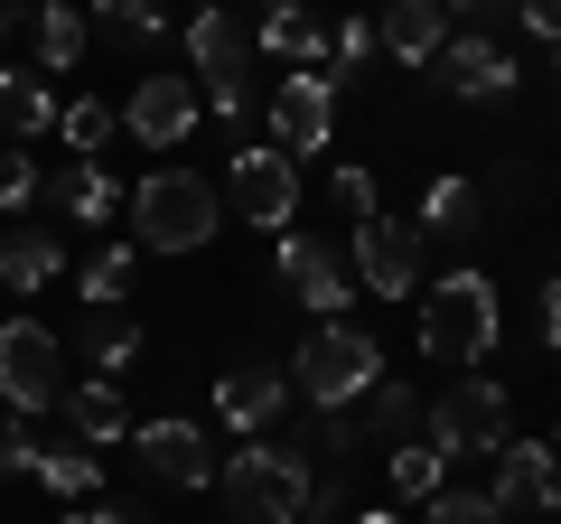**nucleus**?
Returning <instances> with one entry per match:
<instances>
[{
	"instance_id": "f257e3e1",
	"label": "nucleus",
	"mask_w": 561,
	"mask_h": 524,
	"mask_svg": "<svg viewBox=\"0 0 561 524\" xmlns=\"http://www.w3.org/2000/svg\"><path fill=\"white\" fill-rule=\"evenodd\" d=\"M309 487H319V449L309 441H253L216 468V505L225 524H300Z\"/></svg>"
},
{
	"instance_id": "f03ea898",
	"label": "nucleus",
	"mask_w": 561,
	"mask_h": 524,
	"mask_svg": "<svg viewBox=\"0 0 561 524\" xmlns=\"http://www.w3.org/2000/svg\"><path fill=\"white\" fill-rule=\"evenodd\" d=\"M496 328H505L496 282H486V272H440V282H431V300H421V356L468 375V365L496 356Z\"/></svg>"
},
{
	"instance_id": "7ed1b4c3",
	"label": "nucleus",
	"mask_w": 561,
	"mask_h": 524,
	"mask_svg": "<svg viewBox=\"0 0 561 524\" xmlns=\"http://www.w3.org/2000/svg\"><path fill=\"white\" fill-rule=\"evenodd\" d=\"M375 384H383V346L346 319H319L300 338V356H290V394H309L319 412H356Z\"/></svg>"
},
{
	"instance_id": "20e7f679",
	"label": "nucleus",
	"mask_w": 561,
	"mask_h": 524,
	"mask_svg": "<svg viewBox=\"0 0 561 524\" xmlns=\"http://www.w3.org/2000/svg\"><path fill=\"white\" fill-rule=\"evenodd\" d=\"M225 197L197 179V169H150V179L131 187V243L140 253H197L206 235H216Z\"/></svg>"
},
{
	"instance_id": "39448f33",
	"label": "nucleus",
	"mask_w": 561,
	"mask_h": 524,
	"mask_svg": "<svg viewBox=\"0 0 561 524\" xmlns=\"http://www.w3.org/2000/svg\"><path fill=\"white\" fill-rule=\"evenodd\" d=\"M421 431L449 449V459H496L505 441H515V412H505V384L496 375H459L440 394V403L421 412Z\"/></svg>"
},
{
	"instance_id": "423d86ee",
	"label": "nucleus",
	"mask_w": 561,
	"mask_h": 524,
	"mask_svg": "<svg viewBox=\"0 0 561 524\" xmlns=\"http://www.w3.org/2000/svg\"><path fill=\"white\" fill-rule=\"evenodd\" d=\"M0 403L57 412L66 403V338L47 319H0Z\"/></svg>"
},
{
	"instance_id": "0eeeda50",
	"label": "nucleus",
	"mask_w": 561,
	"mask_h": 524,
	"mask_svg": "<svg viewBox=\"0 0 561 524\" xmlns=\"http://www.w3.org/2000/svg\"><path fill=\"white\" fill-rule=\"evenodd\" d=\"M187 57H197V76H206V103H216L225 122H243V103H253V38H243V20L197 10V20H187Z\"/></svg>"
},
{
	"instance_id": "6e6552de",
	"label": "nucleus",
	"mask_w": 561,
	"mask_h": 524,
	"mask_svg": "<svg viewBox=\"0 0 561 524\" xmlns=\"http://www.w3.org/2000/svg\"><path fill=\"white\" fill-rule=\"evenodd\" d=\"M272 282L290 291L300 309L337 319V309L356 300V262H346V253H337L328 235H280V253H272Z\"/></svg>"
},
{
	"instance_id": "1a4fd4ad",
	"label": "nucleus",
	"mask_w": 561,
	"mask_h": 524,
	"mask_svg": "<svg viewBox=\"0 0 561 524\" xmlns=\"http://www.w3.org/2000/svg\"><path fill=\"white\" fill-rule=\"evenodd\" d=\"M225 206H234L243 225H290L300 216V160H290V150H234V169H225Z\"/></svg>"
},
{
	"instance_id": "9d476101",
	"label": "nucleus",
	"mask_w": 561,
	"mask_h": 524,
	"mask_svg": "<svg viewBox=\"0 0 561 524\" xmlns=\"http://www.w3.org/2000/svg\"><path fill=\"white\" fill-rule=\"evenodd\" d=\"M356 282L375 291V300H412L421 291V225H402V216H365L356 225Z\"/></svg>"
},
{
	"instance_id": "9b49d317",
	"label": "nucleus",
	"mask_w": 561,
	"mask_h": 524,
	"mask_svg": "<svg viewBox=\"0 0 561 524\" xmlns=\"http://www.w3.org/2000/svg\"><path fill=\"white\" fill-rule=\"evenodd\" d=\"M431 76H440V94H459V103H515V57H505L496 38H478V29H459V38L431 57Z\"/></svg>"
},
{
	"instance_id": "f8f14e48",
	"label": "nucleus",
	"mask_w": 561,
	"mask_h": 524,
	"mask_svg": "<svg viewBox=\"0 0 561 524\" xmlns=\"http://www.w3.org/2000/svg\"><path fill=\"white\" fill-rule=\"evenodd\" d=\"M131 459L150 468L160 487H216V468H225L216 449H206L197 422H140V431H131Z\"/></svg>"
},
{
	"instance_id": "ddd939ff",
	"label": "nucleus",
	"mask_w": 561,
	"mask_h": 524,
	"mask_svg": "<svg viewBox=\"0 0 561 524\" xmlns=\"http://www.w3.org/2000/svg\"><path fill=\"white\" fill-rule=\"evenodd\" d=\"M122 122H131L140 150H179L187 132H197V84L187 76H140L131 103H122Z\"/></svg>"
},
{
	"instance_id": "4468645a",
	"label": "nucleus",
	"mask_w": 561,
	"mask_h": 524,
	"mask_svg": "<svg viewBox=\"0 0 561 524\" xmlns=\"http://www.w3.org/2000/svg\"><path fill=\"white\" fill-rule=\"evenodd\" d=\"M328 132H337V94H328V76H280L272 94V150H328Z\"/></svg>"
},
{
	"instance_id": "2eb2a0df",
	"label": "nucleus",
	"mask_w": 561,
	"mask_h": 524,
	"mask_svg": "<svg viewBox=\"0 0 561 524\" xmlns=\"http://www.w3.org/2000/svg\"><path fill=\"white\" fill-rule=\"evenodd\" d=\"M496 505H524V515H552L561 505V449L552 441H505L496 449Z\"/></svg>"
},
{
	"instance_id": "dca6fc26",
	"label": "nucleus",
	"mask_w": 561,
	"mask_h": 524,
	"mask_svg": "<svg viewBox=\"0 0 561 524\" xmlns=\"http://www.w3.org/2000/svg\"><path fill=\"white\" fill-rule=\"evenodd\" d=\"M216 412H225V431H272L280 412H290V375H280V365H234V375L216 384Z\"/></svg>"
},
{
	"instance_id": "f3484780",
	"label": "nucleus",
	"mask_w": 561,
	"mask_h": 524,
	"mask_svg": "<svg viewBox=\"0 0 561 524\" xmlns=\"http://www.w3.org/2000/svg\"><path fill=\"white\" fill-rule=\"evenodd\" d=\"M375 38L393 47L402 66H431L459 29H449V0H383V29H375Z\"/></svg>"
},
{
	"instance_id": "a211bd4d",
	"label": "nucleus",
	"mask_w": 561,
	"mask_h": 524,
	"mask_svg": "<svg viewBox=\"0 0 561 524\" xmlns=\"http://www.w3.org/2000/svg\"><path fill=\"white\" fill-rule=\"evenodd\" d=\"M66 272V243H57V225H10V235H0V291H47Z\"/></svg>"
},
{
	"instance_id": "6ab92c4d",
	"label": "nucleus",
	"mask_w": 561,
	"mask_h": 524,
	"mask_svg": "<svg viewBox=\"0 0 561 524\" xmlns=\"http://www.w3.org/2000/svg\"><path fill=\"white\" fill-rule=\"evenodd\" d=\"M253 47H272V57H290L300 76H328V57H337V29H319L300 10V0H280V10H262V38Z\"/></svg>"
},
{
	"instance_id": "aec40b11",
	"label": "nucleus",
	"mask_w": 561,
	"mask_h": 524,
	"mask_svg": "<svg viewBox=\"0 0 561 524\" xmlns=\"http://www.w3.org/2000/svg\"><path fill=\"white\" fill-rule=\"evenodd\" d=\"M66 431H76V441L84 449H113L122 441V431H131V412H122V384L113 375H84V384H66Z\"/></svg>"
},
{
	"instance_id": "412c9836",
	"label": "nucleus",
	"mask_w": 561,
	"mask_h": 524,
	"mask_svg": "<svg viewBox=\"0 0 561 524\" xmlns=\"http://www.w3.org/2000/svg\"><path fill=\"white\" fill-rule=\"evenodd\" d=\"M47 206H57L66 225H113V216H131V197H122V187L103 179V160H76V169H57Z\"/></svg>"
},
{
	"instance_id": "4be33fe9",
	"label": "nucleus",
	"mask_w": 561,
	"mask_h": 524,
	"mask_svg": "<svg viewBox=\"0 0 561 524\" xmlns=\"http://www.w3.org/2000/svg\"><path fill=\"white\" fill-rule=\"evenodd\" d=\"M383 478H393V497L431 505V497L449 487V449L431 441V431H412V441H393V449H383Z\"/></svg>"
},
{
	"instance_id": "5701e85b",
	"label": "nucleus",
	"mask_w": 561,
	"mask_h": 524,
	"mask_svg": "<svg viewBox=\"0 0 561 524\" xmlns=\"http://www.w3.org/2000/svg\"><path fill=\"white\" fill-rule=\"evenodd\" d=\"M66 346H76L94 375H122V365L140 356V328L122 319V309H76V338H66Z\"/></svg>"
},
{
	"instance_id": "b1692460",
	"label": "nucleus",
	"mask_w": 561,
	"mask_h": 524,
	"mask_svg": "<svg viewBox=\"0 0 561 524\" xmlns=\"http://www.w3.org/2000/svg\"><path fill=\"white\" fill-rule=\"evenodd\" d=\"M47 122H57V94L38 84V66H0V132L10 141H38Z\"/></svg>"
},
{
	"instance_id": "393cba45",
	"label": "nucleus",
	"mask_w": 561,
	"mask_h": 524,
	"mask_svg": "<svg viewBox=\"0 0 561 524\" xmlns=\"http://www.w3.org/2000/svg\"><path fill=\"white\" fill-rule=\"evenodd\" d=\"M478 216H486L478 179H431V197H421V235H449V243H468V235H478Z\"/></svg>"
},
{
	"instance_id": "a878e982",
	"label": "nucleus",
	"mask_w": 561,
	"mask_h": 524,
	"mask_svg": "<svg viewBox=\"0 0 561 524\" xmlns=\"http://www.w3.org/2000/svg\"><path fill=\"white\" fill-rule=\"evenodd\" d=\"M84 29H94V20H84L76 0H47V10H38V76H66V66L84 57Z\"/></svg>"
},
{
	"instance_id": "bb28decb",
	"label": "nucleus",
	"mask_w": 561,
	"mask_h": 524,
	"mask_svg": "<svg viewBox=\"0 0 561 524\" xmlns=\"http://www.w3.org/2000/svg\"><path fill=\"white\" fill-rule=\"evenodd\" d=\"M122 291H131V243H103V253L76 272V300L84 309H122Z\"/></svg>"
},
{
	"instance_id": "cd10ccee",
	"label": "nucleus",
	"mask_w": 561,
	"mask_h": 524,
	"mask_svg": "<svg viewBox=\"0 0 561 524\" xmlns=\"http://www.w3.org/2000/svg\"><path fill=\"white\" fill-rule=\"evenodd\" d=\"M38 487H47V497H94V487H103V459H94V449H38Z\"/></svg>"
},
{
	"instance_id": "c85d7f7f",
	"label": "nucleus",
	"mask_w": 561,
	"mask_h": 524,
	"mask_svg": "<svg viewBox=\"0 0 561 524\" xmlns=\"http://www.w3.org/2000/svg\"><path fill=\"white\" fill-rule=\"evenodd\" d=\"M94 29H103V38H160L169 10H160V0H94Z\"/></svg>"
},
{
	"instance_id": "c756f323",
	"label": "nucleus",
	"mask_w": 561,
	"mask_h": 524,
	"mask_svg": "<svg viewBox=\"0 0 561 524\" xmlns=\"http://www.w3.org/2000/svg\"><path fill=\"white\" fill-rule=\"evenodd\" d=\"M47 187H38V160L28 150H0V216H28Z\"/></svg>"
},
{
	"instance_id": "7c9ffc66",
	"label": "nucleus",
	"mask_w": 561,
	"mask_h": 524,
	"mask_svg": "<svg viewBox=\"0 0 561 524\" xmlns=\"http://www.w3.org/2000/svg\"><path fill=\"white\" fill-rule=\"evenodd\" d=\"M113 132H122V113H113V103H66V141H76V160H94V150L113 141Z\"/></svg>"
},
{
	"instance_id": "2f4dec72",
	"label": "nucleus",
	"mask_w": 561,
	"mask_h": 524,
	"mask_svg": "<svg viewBox=\"0 0 561 524\" xmlns=\"http://www.w3.org/2000/svg\"><path fill=\"white\" fill-rule=\"evenodd\" d=\"M431 524H505V505L478 497V487H440L431 497Z\"/></svg>"
},
{
	"instance_id": "473e14b6",
	"label": "nucleus",
	"mask_w": 561,
	"mask_h": 524,
	"mask_svg": "<svg viewBox=\"0 0 561 524\" xmlns=\"http://www.w3.org/2000/svg\"><path fill=\"white\" fill-rule=\"evenodd\" d=\"M328 187H337V206H346L356 225H365V216H383V206H375V169H356V160H346V169H337Z\"/></svg>"
},
{
	"instance_id": "72a5a7b5",
	"label": "nucleus",
	"mask_w": 561,
	"mask_h": 524,
	"mask_svg": "<svg viewBox=\"0 0 561 524\" xmlns=\"http://www.w3.org/2000/svg\"><path fill=\"white\" fill-rule=\"evenodd\" d=\"M0 478H38V441H28V422H0Z\"/></svg>"
},
{
	"instance_id": "f704fd0d",
	"label": "nucleus",
	"mask_w": 561,
	"mask_h": 524,
	"mask_svg": "<svg viewBox=\"0 0 561 524\" xmlns=\"http://www.w3.org/2000/svg\"><path fill=\"white\" fill-rule=\"evenodd\" d=\"M515 10H524V0H449V20H468L478 38H486L496 20H515Z\"/></svg>"
},
{
	"instance_id": "c9c22d12",
	"label": "nucleus",
	"mask_w": 561,
	"mask_h": 524,
	"mask_svg": "<svg viewBox=\"0 0 561 524\" xmlns=\"http://www.w3.org/2000/svg\"><path fill=\"white\" fill-rule=\"evenodd\" d=\"M515 20H524V29H534V38H542V47H561V0H524Z\"/></svg>"
},
{
	"instance_id": "e433bc0d",
	"label": "nucleus",
	"mask_w": 561,
	"mask_h": 524,
	"mask_svg": "<svg viewBox=\"0 0 561 524\" xmlns=\"http://www.w3.org/2000/svg\"><path fill=\"white\" fill-rule=\"evenodd\" d=\"M337 57H346V66H365V57H375V29L346 20V29H337Z\"/></svg>"
},
{
	"instance_id": "4c0bfd02",
	"label": "nucleus",
	"mask_w": 561,
	"mask_h": 524,
	"mask_svg": "<svg viewBox=\"0 0 561 524\" xmlns=\"http://www.w3.org/2000/svg\"><path fill=\"white\" fill-rule=\"evenodd\" d=\"M76 524H150V515H131V505H94V497H84V515Z\"/></svg>"
},
{
	"instance_id": "58836bf2",
	"label": "nucleus",
	"mask_w": 561,
	"mask_h": 524,
	"mask_svg": "<svg viewBox=\"0 0 561 524\" xmlns=\"http://www.w3.org/2000/svg\"><path fill=\"white\" fill-rule=\"evenodd\" d=\"M542 346H561V272H552V291H542Z\"/></svg>"
},
{
	"instance_id": "ea45409f",
	"label": "nucleus",
	"mask_w": 561,
	"mask_h": 524,
	"mask_svg": "<svg viewBox=\"0 0 561 524\" xmlns=\"http://www.w3.org/2000/svg\"><path fill=\"white\" fill-rule=\"evenodd\" d=\"M356 524H402V515H393V505H365V515H356Z\"/></svg>"
},
{
	"instance_id": "a19ab883",
	"label": "nucleus",
	"mask_w": 561,
	"mask_h": 524,
	"mask_svg": "<svg viewBox=\"0 0 561 524\" xmlns=\"http://www.w3.org/2000/svg\"><path fill=\"white\" fill-rule=\"evenodd\" d=\"M0 29H10V0H0Z\"/></svg>"
},
{
	"instance_id": "79ce46f5",
	"label": "nucleus",
	"mask_w": 561,
	"mask_h": 524,
	"mask_svg": "<svg viewBox=\"0 0 561 524\" xmlns=\"http://www.w3.org/2000/svg\"><path fill=\"white\" fill-rule=\"evenodd\" d=\"M262 10H280V0H262Z\"/></svg>"
},
{
	"instance_id": "37998d69",
	"label": "nucleus",
	"mask_w": 561,
	"mask_h": 524,
	"mask_svg": "<svg viewBox=\"0 0 561 524\" xmlns=\"http://www.w3.org/2000/svg\"><path fill=\"white\" fill-rule=\"evenodd\" d=\"M552 449H561V431H552Z\"/></svg>"
},
{
	"instance_id": "c03bdc74",
	"label": "nucleus",
	"mask_w": 561,
	"mask_h": 524,
	"mask_svg": "<svg viewBox=\"0 0 561 524\" xmlns=\"http://www.w3.org/2000/svg\"><path fill=\"white\" fill-rule=\"evenodd\" d=\"M206 10H216V0H206Z\"/></svg>"
}]
</instances>
